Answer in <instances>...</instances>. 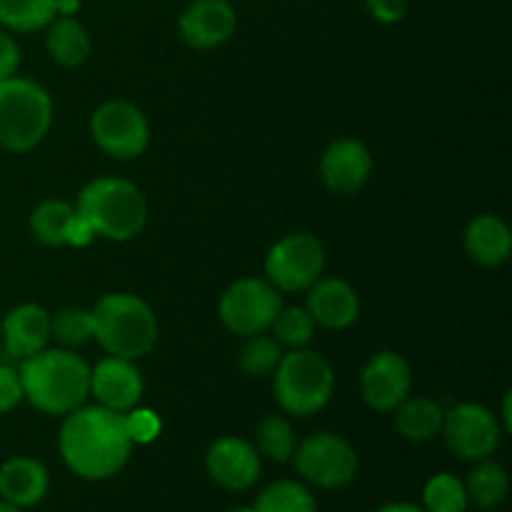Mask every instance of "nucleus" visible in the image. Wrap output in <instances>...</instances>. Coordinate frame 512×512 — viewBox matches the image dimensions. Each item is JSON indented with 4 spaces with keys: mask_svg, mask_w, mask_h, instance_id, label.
<instances>
[{
    "mask_svg": "<svg viewBox=\"0 0 512 512\" xmlns=\"http://www.w3.org/2000/svg\"><path fill=\"white\" fill-rule=\"evenodd\" d=\"M133 440L125 415L93 405L68 415L60 430V455L75 475L85 480H105L128 463Z\"/></svg>",
    "mask_w": 512,
    "mask_h": 512,
    "instance_id": "1",
    "label": "nucleus"
},
{
    "mask_svg": "<svg viewBox=\"0 0 512 512\" xmlns=\"http://www.w3.org/2000/svg\"><path fill=\"white\" fill-rule=\"evenodd\" d=\"M23 398L48 415H68L90 395V368L68 350H40L20 368Z\"/></svg>",
    "mask_w": 512,
    "mask_h": 512,
    "instance_id": "2",
    "label": "nucleus"
},
{
    "mask_svg": "<svg viewBox=\"0 0 512 512\" xmlns=\"http://www.w3.org/2000/svg\"><path fill=\"white\" fill-rule=\"evenodd\" d=\"M93 335L115 358L135 360L153 350L158 340V320L138 295L110 293L95 305Z\"/></svg>",
    "mask_w": 512,
    "mask_h": 512,
    "instance_id": "3",
    "label": "nucleus"
},
{
    "mask_svg": "<svg viewBox=\"0 0 512 512\" xmlns=\"http://www.w3.org/2000/svg\"><path fill=\"white\" fill-rule=\"evenodd\" d=\"M75 213L110 240H130L148 223V203L133 183L123 178H98L83 188Z\"/></svg>",
    "mask_w": 512,
    "mask_h": 512,
    "instance_id": "4",
    "label": "nucleus"
},
{
    "mask_svg": "<svg viewBox=\"0 0 512 512\" xmlns=\"http://www.w3.org/2000/svg\"><path fill=\"white\" fill-rule=\"evenodd\" d=\"M53 120L50 95L38 83L8 78L0 83V145L25 153L45 138Z\"/></svg>",
    "mask_w": 512,
    "mask_h": 512,
    "instance_id": "5",
    "label": "nucleus"
},
{
    "mask_svg": "<svg viewBox=\"0 0 512 512\" xmlns=\"http://www.w3.org/2000/svg\"><path fill=\"white\" fill-rule=\"evenodd\" d=\"M333 368L313 350H295L275 368V395L285 413L313 415L328 405L333 395Z\"/></svg>",
    "mask_w": 512,
    "mask_h": 512,
    "instance_id": "6",
    "label": "nucleus"
},
{
    "mask_svg": "<svg viewBox=\"0 0 512 512\" xmlns=\"http://www.w3.org/2000/svg\"><path fill=\"white\" fill-rule=\"evenodd\" d=\"M293 455L298 473L325 490L345 488L358 473V455L353 445L333 433L310 435Z\"/></svg>",
    "mask_w": 512,
    "mask_h": 512,
    "instance_id": "7",
    "label": "nucleus"
},
{
    "mask_svg": "<svg viewBox=\"0 0 512 512\" xmlns=\"http://www.w3.org/2000/svg\"><path fill=\"white\" fill-rule=\"evenodd\" d=\"M280 295L270 283L258 278H245L230 285L220 298V318L225 328L235 335L265 333L273 325L275 315L280 313Z\"/></svg>",
    "mask_w": 512,
    "mask_h": 512,
    "instance_id": "8",
    "label": "nucleus"
},
{
    "mask_svg": "<svg viewBox=\"0 0 512 512\" xmlns=\"http://www.w3.org/2000/svg\"><path fill=\"white\" fill-rule=\"evenodd\" d=\"M90 130L100 148L113 158H138L150 140L145 115L125 100H110L95 110Z\"/></svg>",
    "mask_w": 512,
    "mask_h": 512,
    "instance_id": "9",
    "label": "nucleus"
},
{
    "mask_svg": "<svg viewBox=\"0 0 512 512\" xmlns=\"http://www.w3.org/2000/svg\"><path fill=\"white\" fill-rule=\"evenodd\" d=\"M325 265L323 245L313 235H288L270 248L265 273L270 285L280 290L310 288L320 278Z\"/></svg>",
    "mask_w": 512,
    "mask_h": 512,
    "instance_id": "10",
    "label": "nucleus"
},
{
    "mask_svg": "<svg viewBox=\"0 0 512 512\" xmlns=\"http://www.w3.org/2000/svg\"><path fill=\"white\" fill-rule=\"evenodd\" d=\"M443 435L448 448L460 460H485L498 450L500 425L483 405L465 403L445 413Z\"/></svg>",
    "mask_w": 512,
    "mask_h": 512,
    "instance_id": "11",
    "label": "nucleus"
},
{
    "mask_svg": "<svg viewBox=\"0 0 512 512\" xmlns=\"http://www.w3.org/2000/svg\"><path fill=\"white\" fill-rule=\"evenodd\" d=\"M413 373L403 355L380 353L363 370V398L373 410H395L410 393Z\"/></svg>",
    "mask_w": 512,
    "mask_h": 512,
    "instance_id": "12",
    "label": "nucleus"
},
{
    "mask_svg": "<svg viewBox=\"0 0 512 512\" xmlns=\"http://www.w3.org/2000/svg\"><path fill=\"white\" fill-rule=\"evenodd\" d=\"M90 390L103 408L115 410V413H128L138 405L140 395H143V378H140L133 360L110 355V358L100 360L98 368L90 373Z\"/></svg>",
    "mask_w": 512,
    "mask_h": 512,
    "instance_id": "13",
    "label": "nucleus"
},
{
    "mask_svg": "<svg viewBox=\"0 0 512 512\" xmlns=\"http://www.w3.org/2000/svg\"><path fill=\"white\" fill-rule=\"evenodd\" d=\"M235 10L228 0H195L180 15V35L190 48L210 50L235 33Z\"/></svg>",
    "mask_w": 512,
    "mask_h": 512,
    "instance_id": "14",
    "label": "nucleus"
},
{
    "mask_svg": "<svg viewBox=\"0 0 512 512\" xmlns=\"http://www.w3.org/2000/svg\"><path fill=\"white\" fill-rule=\"evenodd\" d=\"M205 465L210 478L228 490H248L260 478V455L253 445L240 438L215 440Z\"/></svg>",
    "mask_w": 512,
    "mask_h": 512,
    "instance_id": "15",
    "label": "nucleus"
},
{
    "mask_svg": "<svg viewBox=\"0 0 512 512\" xmlns=\"http://www.w3.org/2000/svg\"><path fill=\"white\" fill-rule=\"evenodd\" d=\"M370 168H373L370 150L360 140L353 138L335 140L325 150L323 163H320L325 185L335 195H353L355 190L363 188V183L370 175Z\"/></svg>",
    "mask_w": 512,
    "mask_h": 512,
    "instance_id": "16",
    "label": "nucleus"
},
{
    "mask_svg": "<svg viewBox=\"0 0 512 512\" xmlns=\"http://www.w3.org/2000/svg\"><path fill=\"white\" fill-rule=\"evenodd\" d=\"M50 315L38 305H20L3 320V348L10 358H30L48 345Z\"/></svg>",
    "mask_w": 512,
    "mask_h": 512,
    "instance_id": "17",
    "label": "nucleus"
},
{
    "mask_svg": "<svg viewBox=\"0 0 512 512\" xmlns=\"http://www.w3.org/2000/svg\"><path fill=\"white\" fill-rule=\"evenodd\" d=\"M358 295L345 280L330 278L310 285L308 313L315 323L325 325L330 330H343L355 323L358 318Z\"/></svg>",
    "mask_w": 512,
    "mask_h": 512,
    "instance_id": "18",
    "label": "nucleus"
},
{
    "mask_svg": "<svg viewBox=\"0 0 512 512\" xmlns=\"http://www.w3.org/2000/svg\"><path fill=\"white\" fill-rule=\"evenodd\" d=\"M48 493V470L33 458H13L0 468V495L15 508H33Z\"/></svg>",
    "mask_w": 512,
    "mask_h": 512,
    "instance_id": "19",
    "label": "nucleus"
},
{
    "mask_svg": "<svg viewBox=\"0 0 512 512\" xmlns=\"http://www.w3.org/2000/svg\"><path fill=\"white\" fill-rule=\"evenodd\" d=\"M465 250L480 265L495 268L505 263L512 253L510 228L495 215H480L465 230Z\"/></svg>",
    "mask_w": 512,
    "mask_h": 512,
    "instance_id": "20",
    "label": "nucleus"
},
{
    "mask_svg": "<svg viewBox=\"0 0 512 512\" xmlns=\"http://www.w3.org/2000/svg\"><path fill=\"white\" fill-rule=\"evenodd\" d=\"M443 408L433 400L425 398H405L398 405V415H395V425H398L400 435L413 443H423V440L435 438L443 428Z\"/></svg>",
    "mask_w": 512,
    "mask_h": 512,
    "instance_id": "21",
    "label": "nucleus"
},
{
    "mask_svg": "<svg viewBox=\"0 0 512 512\" xmlns=\"http://www.w3.org/2000/svg\"><path fill=\"white\" fill-rule=\"evenodd\" d=\"M48 50L53 60H58L65 68L85 63L90 55V38L83 25L75 18H58L50 23L48 30Z\"/></svg>",
    "mask_w": 512,
    "mask_h": 512,
    "instance_id": "22",
    "label": "nucleus"
},
{
    "mask_svg": "<svg viewBox=\"0 0 512 512\" xmlns=\"http://www.w3.org/2000/svg\"><path fill=\"white\" fill-rule=\"evenodd\" d=\"M510 480L508 473L500 463L493 460H480L478 468L468 475V483H465V493L468 500H473L475 508L480 510H495L505 498H508Z\"/></svg>",
    "mask_w": 512,
    "mask_h": 512,
    "instance_id": "23",
    "label": "nucleus"
},
{
    "mask_svg": "<svg viewBox=\"0 0 512 512\" xmlns=\"http://www.w3.org/2000/svg\"><path fill=\"white\" fill-rule=\"evenodd\" d=\"M55 15V0H0V23L18 33L45 28Z\"/></svg>",
    "mask_w": 512,
    "mask_h": 512,
    "instance_id": "24",
    "label": "nucleus"
},
{
    "mask_svg": "<svg viewBox=\"0 0 512 512\" xmlns=\"http://www.w3.org/2000/svg\"><path fill=\"white\" fill-rule=\"evenodd\" d=\"M255 512H315V498L305 485L278 480L258 495Z\"/></svg>",
    "mask_w": 512,
    "mask_h": 512,
    "instance_id": "25",
    "label": "nucleus"
},
{
    "mask_svg": "<svg viewBox=\"0 0 512 512\" xmlns=\"http://www.w3.org/2000/svg\"><path fill=\"white\" fill-rule=\"evenodd\" d=\"M73 218L75 210L68 203H63V200H48V203H43L33 213L30 228H33V235L43 245H63Z\"/></svg>",
    "mask_w": 512,
    "mask_h": 512,
    "instance_id": "26",
    "label": "nucleus"
},
{
    "mask_svg": "<svg viewBox=\"0 0 512 512\" xmlns=\"http://www.w3.org/2000/svg\"><path fill=\"white\" fill-rule=\"evenodd\" d=\"M423 503L425 512H465L470 500L465 493V483H460L455 475L440 473L425 485Z\"/></svg>",
    "mask_w": 512,
    "mask_h": 512,
    "instance_id": "27",
    "label": "nucleus"
},
{
    "mask_svg": "<svg viewBox=\"0 0 512 512\" xmlns=\"http://www.w3.org/2000/svg\"><path fill=\"white\" fill-rule=\"evenodd\" d=\"M258 448L275 463H285L295 453V433L285 418H265L258 428Z\"/></svg>",
    "mask_w": 512,
    "mask_h": 512,
    "instance_id": "28",
    "label": "nucleus"
},
{
    "mask_svg": "<svg viewBox=\"0 0 512 512\" xmlns=\"http://www.w3.org/2000/svg\"><path fill=\"white\" fill-rule=\"evenodd\" d=\"M280 360H283L280 343L273 338H265L263 333L253 335L245 343V348L240 350V368L248 375H253V378H263V375L273 373L280 365Z\"/></svg>",
    "mask_w": 512,
    "mask_h": 512,
    "instance_id": "29",
    "label": "nucleus"
},
{
    "mask_svg": "<svg viewBox=\"0 0 512 512\" xmlns=\"http://www.w3.org/2000/svg\"><path fill=\"white\" fill-rule=\"evenodd\" d=\"M275 340L290 348H300V345L310 343L315 333V320L308 310L303 308H280V313L275 315L273 325Z\"/></svg>",
    "mask_w": 512,
    "mask_h": 512,
    "instance_id": "30",
    "label": "nucleus"
},
{
    "mask_svg": "<svg viewBox=\"0 0 512 512\" xmlns=\"http://www.w3.org/2000/svg\"><path fill=\"white\" fill-rule=\"evenodd\" d=\"M50 328L60 343L75 348L93 338V313L83 308H65L50 320Z\"/></svg>",
    "mask_w": 512,
    "mask_h": 512,
    "instance_id": "31",
    "label": "nucleus"
},
{
    "mask_svg": "<svg viewBox=\"0 0 512 512\" xmlns=\"http://www.w3.org/2000/svg\"><path fill=\"white\" fill-rule=\"evenodd\" d=\"M125 425H128V435L135 443H150L160 435V418L153 410H133L130 415H125Z\"/></svg>",
    "mask_w": 512,
    "mask_h": 512,
    "instance_id": "32",
    "label": "nucleus"
},
{
    "mask_svg": "<svg viewBox=\"0 0 512 512\" xmlns=\"http://www.w3.org/2000/svg\"><path fill=\"white\" fill-rule=\"evenodd\" d=\"M23 400V385L15 370L0 365V413H8Z\"/></svg>",
    "mask_w": 512,
    "mask_h": 512,
    "instance_id": "33",
    "label": "nucleus"
},
{
    "mask_svg": "<svg viewBox=\"0 0 512 512\" xmlns=\"http://www.w3.org/2000/svg\"><path fill=\"white\" fill-rule=\"evenodd\" d=\"M365 5L380 23H398L408 10V0H365Z\"/></svg>",
    "mask_w": 512,
    "mask_h": 512,
    "instance_id": "34",
    "label": "nucleus"
},
{
    "mask_svg": "<svg viewBox=\"0 0 512 512\" xmlns=\"http://www.w3.org/2000/svg\"><path fill=\"white\" fill-rule=\"evenodd\" d=\"M20 65V48L8 33L0 30V83L8 78H13L15 70Z\"/></svg>",
    "mask_w": 512,
    "mask_h": 512,
    "instance_id": "35",
    "label": "nucleus"
},
{
    "mask_svg": "<svg viewBox=\"0 0 512 512\" xmlns=\"http://www.w3.org/2000/svg\"><path fill=\"white\" fill-rule=\"evenodd\" d=\"M93 228H90L88 223H85L83 218H80L78 213H75L73 223H70L68 228V235H65V243L68 245H88L90 240H93Z\"/></svg>",
    "mask_w": 512,
    "mask_h": 512,
    "instance_id": "36",
    "label": "nucleus"
},
{
    "mask_svg": "<svg viewBox=\"0 0 512 512\" xmlns=\"http://www.w3.org/2000/svg\"><path fill=\"white\" fill-rule=\"evenodd\" d=\"M78 8H80V0H55V13L63 15V18H70Z\"/></svg>",
    "mask_w": 512,
    "mask_h": 512,
    "instance_id": "37",
    "label": "nucleus"
},
{
    "mask_svg": "<svg viewBox=\"0 0 512 512\" xmlns=\"http://www.w3.org/2000/svg\"><path fill=\"white\" fill-rule=\"evenodd\" d=\"M378 512H425V510H420L418 505H410V503H388Z\"/></svg>",
    "mask_w": 512,
    "mask_h": 512,
    "instance_id": "38",
    "label": "nucleus"
},
{
    "mask_svg": "<svg viewBox=\"0 0 512 512\" xmlns=\"http://www.w3.org/2000/svg\"><path fill=\"white\" fill-rule=\"evenodd\" d=\"M503 418H505V430H512V415H510V395H508V398H505Z\"/></svg>",
    "mask_w": 512,
    "mask_h": 512,
    "instance_id": "39",
    "label": "nucleus"
},
{
    "mask_svg": "<svg viewBox=\"0 0 512 512\" xmlns=\"http://www.w3.org/2000/svg\"><path fill=\"white\" fill-rule=\"evenodd\" d=\"M0 512H20V508H15V505L5 503V500H0Z\"/></svg>",
    "mask_w": 512,
    "mask_h": 512,
    "instance_id": "40",
    "label": "nucleus"
},
{
    "mask_svg": "<svg viewBox=\"0 0 512 512\" xmlns=\"http://www.w3.org/2000/svg\"><path fill=\"white\" fill-rule=\"evenodd\" d=\"M230 512H255V508H238V510H230Z\"/></svg>",
    "mask_w": 512,
    "mask_h": 512,
    "instance_id": "41",
    "label": "nucleus"
}]
</instances>
